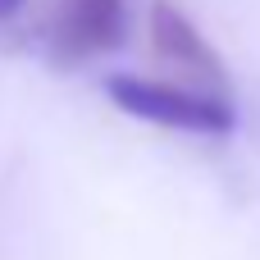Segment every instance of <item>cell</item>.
I'll return each mask as SVG.
<instances>
[{"instance_id": "3957f363", "label": "cell", "mask_w": 260, "mask_h": 260, "mask_svg": "<svg viewBox=\"0 0 260 260\" xmlns=\"http://www.w3.org/2000/svg\"><path fill=\"white\" fill-rule=\"evenodd\" d=\"M146 32H151V50L187 73L192 82H201L206 91H224L229 87V73H224V59L215 55V46L201 37V27L174 5V0H151V14H146Z\"/></svg>"}, {"instance_id": "277c9868", "label": "cell", "mask_w": 260, "mask_h": 260, "mask_svg": "<svg viewBox=\"0 0 260 260\" xmlns=\"http://www.w3.org/2000/svg\"><path fill=\"white\" fill-rule=\"evenodd\" d=\"M23 5H27V0H0V23H5V18H14Z\"/></svg>"}, {"instance_id": "7a4b0ae2", "label": "cell", "mask_w": 260, "mask_h": 260, "mask_svg": "<svg viewBox=\"0 0 260 260\" xmlns=\"http://www.w3.org/2000/svg\"><path fill=\"white\" fill-rule=\"evenodd\" d=\"M128 32L123 0H55L50 9V55L55 64H82L105 55Z\"/></svg>"}, {"instance_id": "6da1fadb", "label": "cell", "mask_w": 260, "mask_h": 260, "mask_svg": "<svg viewBox=\"0 0 260 260\" xmlns=\"http://www.w3.org/2000/svg\"><path fill=\"white\" fill-rule=\"evenodd\" d=\"M105 96L123 114L160 123V128H178V133H229L233 128V105L224 101V91H197L178 82L114 73L105 78Z\"/></svg>"}]
</instances>
